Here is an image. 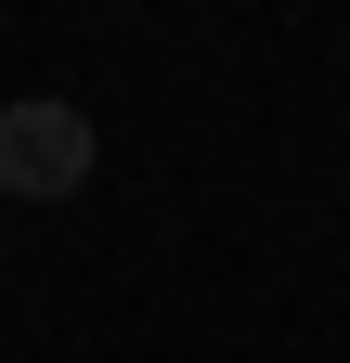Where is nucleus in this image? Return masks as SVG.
I'll return each mask as SVG.
<instances>
[{"label": "nucleus", "mask_w": 350, "mask_h": 363, "mask_svg": "<svg viewBox=\"0 0 350 363\" xmlns=\"http://www.w3.org/2000/svg\"><path fill=\"white\" fill-rule=\"evenodd\" d=\"M91 117L78 104H52V91H26V104H0V195L13 208H52V195H78L91 182Z\"/></svg>", "instance_id": "f257e3e1"}]
</instances>
